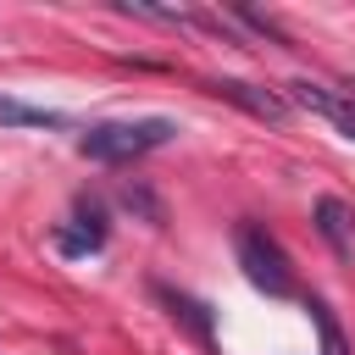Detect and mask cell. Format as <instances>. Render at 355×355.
<instances>
[{
  "label": "cell",
  "mask_w": 355,
  "mask_h": 355,
  "mask_svg": "<svg viewBox=\"0 0 355 355\" xmlns=\"http://www.w3.org/2000/svg\"><path fill=\"white\" fill-rule=\"evenodd\" d=\"M178 122L172 116H116V122H94L78 133V155L83 161H100V166H122V161H139L161 144H172Z\"/></svg>",
  "instance_id": "1"
},
{
  "label": "cell",
  "mask_w": 355,
  "mask_h": 355,
  "mask_svg": "<svg viewBox=\"0 0 355 355\" xmlns=\"http://www.w3.org/2000/svg\"><path fill=\"white\" fill-rule=\"evenodd\" d=\"M311 316L322 327V355H349V344H344V333H338V322H333V311L322 300H311Z\"/></svg>",
  "instance_id": "9"
},
{
  "label": "cell",
  "mask_w": 355,
  "mask_h": 355,
  "mask_svg": "<svg viewBox=\"0 0 355 355\" xmlns=\"http://www.w3.org/2000/svg\"><path fill=\"white\" fill-rule=\"evenodd\" d=\"M311 216H316V233L333 244V255L349 261V255H355V216H349V205H344L338 194H322V200L311 205Z\"/></svg>",
  "instance_id": "4"
},
{
  "label": "cell",
  "mask_w": 355,
  "mask_h": 355,
  "mask_svg": "<svg viewBox=\"0 0 355 355\" xmlns=\"http://www.w3.org/2000/svg\"><path fill=\"white\" fill-rule=\"evenodd\" d=\"M233 250H239V266L255 288H266L272 300H288L294 294V266L283 255V244L261 227V222H239L233 227Z\"/></svg>",
  "instance_id": "2"
},
{
  "label": "cell",
  "mask_w": 355,
  "mask_h": 355,
  "mask_svg": "<svg viewBox=\"0 0 355 355\" xmlns=\"http://www.w3.org/2000/svg\"><path fill=\"white\" fill-rule=\"evenodd\" d=\"M55 250H67V255H89V250H94V244H89V239H78V233H67V227H61V233H55Z\"/></svg>",
  "instance_id": "11"
},
{
  "label": "cell",
  "mask_w": 355,
  "mask_h": 355,
  "mask_svg": "<svg viewBox=\"0 0 355 355\" xmlns=\"http://www.w3.org/2000/svg\"><path fill=\"white\" fill-rule=\"evenodd\" d=\"M0 128H72L67 111H44V105H28L17 94H0Z\"/></svg>",
  "instance_id": "6"
},
{
  "label": "cell",
  "mask_w": 355,
  "mask_h": 355,
  "mask_svg": "<svg viewBox=\"0 0 355 355\" xmlns=\"http://www.w3.org/2000/svg\"><path fill=\"white\" fill-rule=\"evenodd\" d=\"M333 122H338V128H344V139H355V116H344V111H338V105H333Z\"/></svg>",
  "instance_id": "12"
},
{
  "label": "cell",
  "mask_w": 355,
  "mask_h": 355,
  "mask_svg": "<svg viewBox=\"0 0 355 355\" xmlns=\"http://www.w3.org/2000/svg\"><path fill=\"white\" fill-rule=\"evenodd\" d=\"M72 222H78V239H89L94 250L105 244V205H100L94 194H78V205H72Z\"/></svg>",
  "instance_id": "8"
},
{
  "label": "cell",
  "mask_w": 355,
  "mask_h": 355,
  "mask_svg": "<svg viewBox=\"0 0 355 355\" xmlns=\"http://www.w3.org/2000/svg\"><path fill=\"white\" fill-rule=\"evenodd\" d=\"M155 300L166 305V316H172L178 327H189V338H194V344H205V349L216 344V327H211V311H205V305H200L194 294H178V288H166V283H155Z\"/></svg>",
  "instance_id": "5"
},
{
  "label": "cell",
  "mask_w": 355,
  "mask_h": 355,
  "mask_svg": "<svg viewBox=\"0 0 355 355\" xmlns=\"http://www.w3.org/2000/svg\"><path fill=\"white\" fill-rule=\"evenodd\" d=\"M122 205H128L133 216H144L150 227H166V205L155 200V189H150V183H139V178H128V183H122Z\"/></svg>",
  "instance_id": "7"
},
{
  "label": "cell",
  "mask_w": 355,
  "mask_h": 355,
  "mask_svg": "<svg viewBox=\"0 0 355 355\" xmlns=\"http://www.w3.org/2000/svg\"><path fill=\"white\" fill-rule=\"evenodd\" d=\"M211 94L227 100V105H239V111H250V116H261V122H283V116H288V100H283V94L255 89V83H239V78H216Z\"/></svg>",
  "instance_id": "3"
},
{
  "label": "cell",
  "mask_w": 355,
  "mask_h": 355,
  "mask_svg": "<svg viewBox=\"0 0 355 355\" xmlns=\"http://www.w3.org/2000/svg\"><path fill=\"white\" fill-rule=\"evenodd\" d=\"M239 22H250V28H255V33H266L272 44H294V39H288V33H283V28H277L266 11H250V6H239Z\"/></svg>",
  "instance_id": "10"
}]
</instances>
